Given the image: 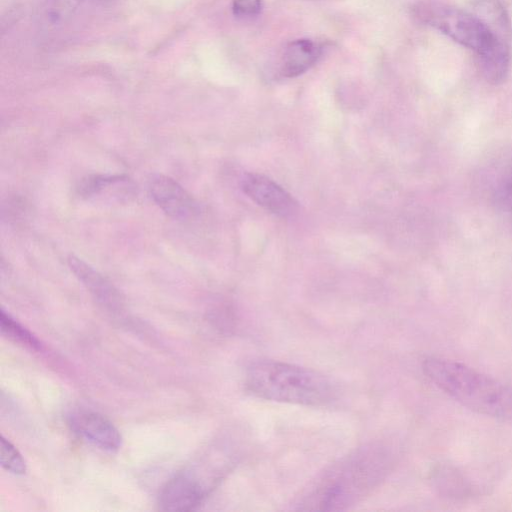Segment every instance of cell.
<instances>
[{
  "instance_id": "12",
  "label": "cell",
  "mask_w": 512,
  "mask_h": 512,
  "mask_svg": "<svg viewBox=\"0 0 512 512\" xmlns=\"http://www.w3.org/2000/svg\"><path fill=\"white\" fill-rule=\"evenodd\" d=\"M67 261L71 271L99 301L111 307L119 304L117 290L93 267L74 255H70Z\"/></svg>"
},
{
  "instance_id": "6",
  "label": "cell",
  "mask_w": 512,
  "mask_h": 512,
  "mask_svg": "<svg viewBox=\"0 0 512 512\" xmlns=\"http://www.w3.org/2000/svg\"><path fill=\"white\" fill-rule=\"evenodd\" d=\"M241 189L252 201L277 216L287 218L298 210L297 201L264 175L246 174L241 180Z\"/></svg>"
},
{
  "instance_id": "3",
  "label": "cell",
  "mask_w": 512,
  "mask_h": 512,
  "mask_svg": "<svg viewBox=\"0 0 512 512\" xmlns=\"http://www.w3.org/2000/svg\"><path fill=\"white\" fill-rule=\"evenodd\" d=\"M427 378L463 406L480 414L512 422V388L457 361L428 357L422 363Z\"/></svg>"
},
{
  "instance_id": "5",
  "label": "cell",
  "mask_w": 512,
  "mask_h": 512,
  "mask_svg": "<svg viewBox=\"0 0 512 512\" xmlns=\"http://www.w3.org/2000/svg\"><path fill=\"white\" fill-rule=\"evenodd\" d=\"M211 487L195 471L180 472L163 487L159 507L164 511H189L202 503Z\"/></svg>"
},
{
  "instance_id": "11",
  "label": "cell",
  "mask_w": 512,
  "mask_h": 512,
  "mask_svg": "<svg viewBox=\"0 0 512 512\" xmlns=\"http://www.w3.org/2000/svg\"><path fill=\"white\" fill-rule=\"evenodd\" d=\"M79 194L86 198L128 200L134 195V183L124 175H93L82 180Z\"/></svg>"
},
{
  "instance_id": "14",
  "label": "cell",
  "mask_w": 512,
  "mask_h": 512,
  "mask_svg": "<svg viewBox=\"0 0 512 512\" xmlns=\"http://www.w3.org/2000/svg\"><path fill=\"white\" fill-rule=\"evenodd\" d=\"M0 463L5 470L15 475H23L26 472V463L22 455L4 436H1Z\"/></svg>"
},
{
  "instance_id": "9",
  "label": "cell",
  "mask_w": 512,
  "mask_h": 512,
  "mask_svg": "<svg viewBox=\"0 0 512 512\" xmlns=\"http://www.w3.org/2000/svg\"><path fill=\"white\" fill-rule=\"evenodd\" d=\"M490 201L500 210L512 211V147L506 149L488 166L484 176Z\"/></svg>"
},
{
  "instance_id": "17",
  "label": "cell",
  "mask_w": 512,
  "mask_h": 512,
  "mask_svg": "<svg viewBox=\"0 0 512 512\" xmlns=\"http://www.w3.org/2000/svg\"><path fill=\"white\" fill-rule=\"evenodd\" d=\"M510 217H511V222H512V211L509 213Z\"/></svg>"
},
{
  "instance_id": "15",
  "label": "cell",
  "mask_w": 512,
  "mask_h": 512,
  "mask_svg": "<svg viewBox=\"0 0 512 512\" xmlns=\"http://www.w3.org/2000/svg\"><path fill=\"white\" fill-rule=\"evenodd\" d=\"M85 0H49L48 14L55 21L69 17Z\"/></svg>"
},
{
  "instance_id": "13",
  "label": "cell",
  "mask_w": 512,
  "mask_h": 512,
  "mask_svg": "<svg viewBox=\"0 0 512 512\" xmlns=\"http://www.w3.org/2000/svg\"><path fill=\"white\" fill-rule=\"evenodd\" d=\"M0 328L2 335L33 350H41L42 344L28 329L17 322L10 314L1 311Z\"/></svg>"
},
{
  "instance_id": "7",
  "label": "cell",
  "mask_w": 512,
  "mask_h": 512,
  "mask_svg": "<svg viewBox=\"0 0 512 512\" xmlns=\"http://www.w3.org/2000/svg\"><path fill=\"white\" fill-rule=\"evenodd\" d=\"M149 191L154 202L169 216L187 219L197 212V205L190 194L174 179L162 175H152Z\"/></svg>"
},
{
  "instance_id": "8",
  "label": "cell",
  "mask_w": 512,
  "mask_h": 512,
  "mask_svg": "<svg viewBox=\"0 0 512 512\" xmlns=\"http://www.w3.org/2000/svg\"><path fill=\"white\" fill-rule=\"evenodd\" d=\"M70 425L82 438L109 452L120 449L122 437L105 416L93 411H78L71 415Z\"/></svg>"
},
{
  "instance_id": "10",
  "label": "cell",
  "mask_w": 512,
  "mask_h": 512,
  "mask_svg": "<svg viewBox=\"0 0 512 512\" xmlns=\"http://www.w3.org/2000/svg\"><path fill=\"white\" fill-rule=\"evenodd\" d=\"M322 51V45L311 39H297L288 43L279 56V75L284 78L302 75L318 61Z\"/></svg>"
},
{
  "instance_id": "16",
  "label": "cell",
  "mask_w": 512,
  "mask_h": 512,
  "mask_svg": "<svg viewBox=\"0 0 512 512\" xmlns=\"http://www.w3.org/2000/svg\"><path fill=\"white\" fill-rule=\"evenodd\" d=\"M262 9L261 0H233L232 11L236 17L250 18L257 16Z\"/></svg>"
},
{
  "instance_id": "1",
  "label": "cell",
  "mask_w": 512,
  "mask_h": 512,
  "mask_svg": "<svg viewBox=\"0 0 512 512\" xmlns=\"http://www.w3.org/2000/svg\"><path fill=\"white\" fill-rule=\"evenodd\" d=\"M474 12L437 0L420 1L413 15L456 43L472 50L483 78L494 85L504 82L512 58V23L500 0H477Z\"/></svg>"
},
{
  "instance_id": "2",
  "label": "cell",
  "mask_w": 512,
  "mask_h": 512,
  "mask_svg": "<svg viewBox=\"0 0 512 512\" xmlns=\"http://www.w3.org/2000/svg\"><path fill=\"white\" fill-rule=\"evenodd\" d=\"M394 462L391 448L374 442L324 471L297 502L298 510L338 511L357 504L385 479Z\"/></svg>"
},
{
  "instance_id": "4",
  "label": "cell",
  "mask_w": 512,
  "mask_h": 512,
  "mask_svg": "<svg viewBox=\"0 0 512 512\" xmlns=\"http://www.w3.org/2000/svg\"><path fill=\"white\" fill-rule=\"evenodd\" d=\"M247 389L255 396L274 402L324 406L337 397V386L328 376L294 364L263 360L246 372Z\"/></svg>"
}]
</instances>
